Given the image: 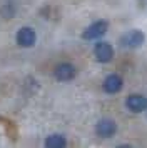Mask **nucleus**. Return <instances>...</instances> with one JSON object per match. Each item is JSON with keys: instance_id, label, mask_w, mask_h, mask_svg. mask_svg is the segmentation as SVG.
Returning <instances> with one entry per match:
<instances>
[{"instance_id": "nucleus-1", "label": "nucleus", "mask_w": 147, "mask_h": 148, "mask_svg": "<svg viewBox=\"0 0 147 148\" xmlns=\"http://www.w3.org/2000/svg\"><path fill=\"white\" fill-rule=\"evenodd\" d=\"M146 42V35L140 30H129L120 37V47L122 48H129V50H134V48H139L142 43Z\"/></svg>"}, {"instance_id": "nucleus-2", "label": "nucleus", "mask_w": 147, "mask_h": 148, "mask_svg": "<svg viewBox=\"0 0 147 148\" xmlns=\"http://www.w3.org/2000/svg\"><path fill=\"white\" fill-rule=\"evenodd\" d=\"M107 30H109V23L105 20H99L95 23H92L90 27H87L82 37L85 40H95V38H100L102 35H105Z\"/></svg>"}, {"instance_id": "nucleus-3", "label": "nucleus", "mask_w": 147, "mask_h": 148, "mask_svg": "<svg viewBox=\"0 0 147 148\" xmlns=\"http://www.w3.org/2000/svg\"><path fill=\"white\" fill-rule=\"evenodd\" d=\"M94 55L100 63H107V62H110L114 58V48L107 42H99V43H95Z\"/></svg>"}, {"instance_id": "nucleus-4", "label": "nucleus", "mask_w": 147, "mask_h": 148, "mask_svg": "<svg viewBox=\"0 0 147 148\" xmlns=\"http://www.w3.org/2000/svg\"><path fill=\"white\" fill-rule=\"evenodd\" d=\"M126 107L134 113H142L147 110V98L144 95H129L126 100Z\"/></svg>"}, {"instance_id": "nucleus-5", "label": "nucleus", "mask_w": 147, "mask_h": 148, "mask_svg": "<svg viewBox=\"0 0 147 148\" xmlns=\"http://www.w3.org/2000/svg\"><path fill=\"white\" fill-rule=\"evenodd\" d=\"M95 132H97V135L102 136V138H110V136H114L115 132H117V125H115L114 120L102 118V120L95 125Z\"/></svg>"}, {"instance_id": "nucleus-6", "label": "nucleus", "mask_w": 147, "mask_h": 148, "mask_svg": "<svg viewBox=\"0 0 147 148\" xmlns=\"http://www.w3.org/2000/svg\"><path fill=\"white\" fill-rule=\"evenodd\" d=\"M17 43L20 47H32L35 43V32L30 27H24L17 34Z\"/></svg>"}, {"instance_id": "nucleus-7", "label": "nucleus", "mask_w": 147, "mask_h": 148, "mask_svg": "<svg viewBox=\"0 0 147 148\" xmlns=\"http://www.w3.org/2000/svg\"><path fill=\"white\" fill-rule=\"evenodd\" d=\"M75 77V67L70 63H60L55 68V78L60 82H69Z\"/></svg>"}, {"instance_id": "nucleus-8", "label": "nucleus", "mask_w": 147, "mask_h": 148, "mask_svg": "<svg viewBox=\"0 0 147 148\" xmlns=\"http://www.w3.org/2000/svg\"><path fill=\"white\" fill-rule=\"evenodd\" d=\"M122 85H124V82L120 78L119 75H109L105 80H104V92L107 93H117L122 90Z\"/></svg>"}, {"instance_id": "nucleus-9", "label": "nucleus", "mask_w": 147, "mask_h": 148, "mask_svg": "<svg viewBox=\"0 0 147 148\" xmlns=\"http://www.w3.org/2000/svg\"><path fill=\"white\" fill-rule=\"evenodd\" d=\"M65 138L62 136V135L55 133V135H50L49 138L45 140V147L47 148H64L65 147Z\"/></svg>"}]
</instances>
